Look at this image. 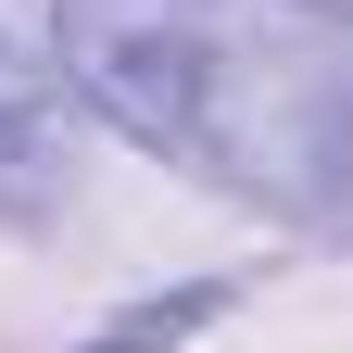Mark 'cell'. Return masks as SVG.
Here are the masks:
<instances>
[{"mask_svg": "<svg viewBox=\"0 0 353 353\" xmlns=\"http://www.w3.org/2000/svg\"><path fill=\"white\" fill-rule=\"evenodd\" d=\"M303 13H328V26H353V0H303Z\"/></svg>", "mask_w": 353, "mask_h": 353, "instance_id": "4", "label": "cell"}, {"mask_svg": "<svg viewBox=\"0 0 353 353\" xmlns=\"http://www.w3.org/2000/svg\"><path fill=\"white\" fill-rule=\"evenodd\" d=\"M63 190H76V164H63V63L0 38V228H38Z\"/></svg>", "mask_w": 353, "mask_h": 353, "instance_id": "2", "label": "cell"}, {"mask_svg": "<svg viewBox=\"0 0 353 353\" xmlns=\"http://www.w3.org/2000/svg\"><path fill=\"white\" fill-rule=\"evenodd\" d=\"M214 316H228V290H152V303H126V316L101 328V341H88V353H176V341H190V328H214Z\"/></svg>", "mask_w": 353, "mask_h": 353, "instance_id": "3", "label": "cell"}, {"mask_svg": "<svg viewBox=\"0 0 353 353\" xmlns=\"http://www.w3.org/2000/svg\"><path fill=\"white\" fill-rule=\"evenodd\" d=\"M63 88L114 139L202 164L278 214L353 202V76L303 0H51Z\"/></svg>", "mask_w": 353, "mask_h": 353, "instance_id": "1", "label": "cell"}]
</instances>
